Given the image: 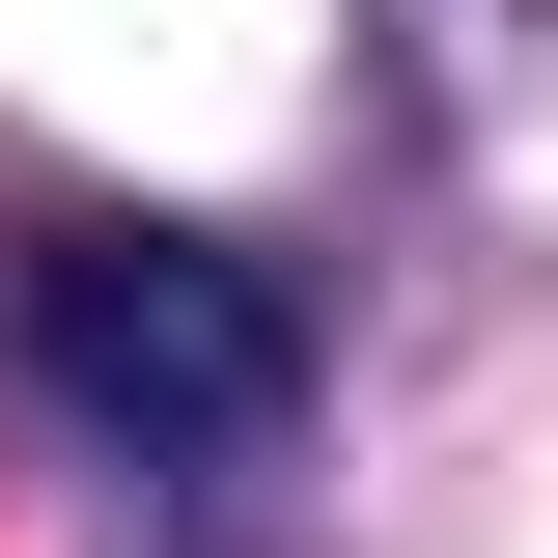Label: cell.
<instances>
[{
  "label": "cell",
  "mask_w": 558,
  "mask_h": 558,
  "mask_svg": "<svg viewBox=\"0 0 558 558\" xmlns=\"http://www.w3.org/2000/svg\"><path fill=\"white\" fill-rule=\"evenodd\" d=\"M28 391L112 502L252 558L307 502V279L223 252V223H28Z\"/></svg>",
  "instance_id": "obj_1"
}]
</instances>
